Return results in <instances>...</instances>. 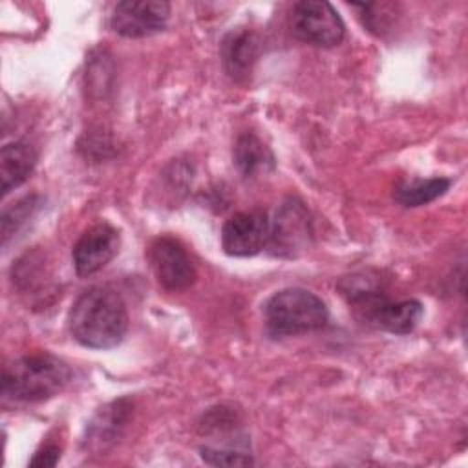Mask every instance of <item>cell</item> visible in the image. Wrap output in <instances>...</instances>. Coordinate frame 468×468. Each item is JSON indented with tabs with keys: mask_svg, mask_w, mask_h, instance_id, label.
Wrapping results in <instances>:
<instances>
[{
	"mask_svg": "<svg viewBox=\"0 0 468 468\" xmlns=\"http://www.w3.org/2000/svg\"><path fill=\"white\" fill-rule=\"evenodd\" d=\"M68 325L71 336L90 349H110L122 342L128 311L122 296L108 285H93L73 302Z\"/></svg>",
	"mask_w": 468,
	"mask_h": 468,
	"instance_id": "1",
	"label": "cell"
},
{
	"mask_svg": "<svg viewBox=\"0 0 468 468\" xmlns=\"http://www.w3.org/2000/svg\"><path fill=\"white\" fill-rule=\"evenodd\" d=\"M73 378L71 367L51 353L24 355L2 371V395L13 402H42L60 393Z\"/></svg>",
	"mask_w": 468,
	"mask_h": 468,
	"instance_id": "2",
	"label": "cell"
},
{
	"mask_svg": "<svg viewBox=\"0 0 468 468\" xmlns=\"http://www.w3.org/2000/svg\"><path fill=\"white\" fill-rule=\"evenodd\" d=\"M263 318L271 336H291L324 329L329 322V311L313 291L287 287L265 302Z\"/></svg>",
	"mask_w": 468,
	"mask_h": 468,
	"instance_id": "3",
	"label": "cell"
},
{
	"mask_svg": "<svg viewBox=\"0 0 468 468\" xmlns=\"http://www.w3.org/2000/svg\"><path fill=\"white\" fill-rule=\"evenodd\" d=\"M289 26L296 38L318 48L338 46L346 35L340 15L324 0L296 2L289 15Z\"/></svg>",
	"mask_w": 468,
	"mask_h": 468,
	"instance_id": "4",
	"label": "cell"
},
{
	"mask_svg": "<svg viewBox=\"0 0 468 468\" xmlns=\"http://www.w3.org/2000/svg\"><path fill=\"white\" fill-rule=\"evenodd\" d=\"M313 243V221L305 205L296 199H285L271 223L269 249L280 258H296Z\"/></svg>",
	"mask_w": 468,
	"mask_h": 468,
	"instance_id": "5",
	"label": "cell"
},
{
	"mask_svg": "<svg viewBox=\"0 0 468 468\" xmlns=\"http://www.w3.org/2000/svg\"><path fill=\"white\" fill-rule=\"evenodd\" d=\"M148 260L155 280L166 291H185L196 282V267L186 249L170 236H161L152 241Z\"/></svg>",
	"mask_w": 468,
	"mask_h": 468,
	"instance_id": "6",
	"label": "cell"
},
{
	"mask_svg": "<svg viewBox=\"0 0 468 468\" xmlns=\"http://www.w3.org/2000/svg\"><path fill=\"white\" fill-rule=\"evenodd\" d=\"M170 4L161 0H124L113 5L110 27L126 38H143L165 29Z\"/></svg>",
	"mask_w": 468,
	"mask_h": 468,
	"instance_id": "7",
	"label": "cell"
},
{
	"mask_svg": "<svg viewBox=\"0 0 468 468\" xmlns=\"http://www.w3.org/2000/svg\"><path fill=\"white\" fill-rule=\"evenodd\" d=\"M271 221L261 210L232 214L221 229V247L229 256H254L267 247Z\"/></svg>",
	"mask_w": 468,
	"mask_h": 468,
	"instance_id": "8",
	"label": "cell"
},
{
	"mask_svg": "<svg viewBox=\"0 0 468 468\" xmlns=\"http://www.w3.org/2000/svg\"><path fill=\"white\" fill-rule=\"evenodd\" d=\"M119 245V232L108 223H97L84 230L71 250L77 274L86 278L99 272L117 256Z\"/></svg>",
	"mask_w": 468,
	"mask_h": 468,
	"instance_id": "9",
	"label": "cell"
},
{
	"mask_svg": "<svg viewBox=\"0 0 468 468\" xmlns=\"http://www.w3.org/2000/svg\"><path fill=\"white\" fill-rule=\"evenodd\" d=\"M261 42L254 31L234 29L221 42V60L227 75L236 82H245L260 57Z\"/></svg>",
	"mask_w": 468,
	"mask_h": 468,
	"instance_id": "10",
	"label": "cell"
},
{
	"mask_svg": "<svg viewBox=\"0 0 468 468\" xmlns=\"http://www.w3.org/2000/svg\"><path fill=\"white\" fill-rule=\"evenodd\" d=\"M38 154L27 141H13L0 150V181L2 194L7 196L13 188L20 186L35 170Z\"/></svg>",
	"mask_w": 468,
	"mask_h": 468,
	"instance_id": "11",
	"label": "cell"
},
{
	"mask_svg": "<svg viewBox=\"0 0 468 468\" xmlns=\"http://www.w3.org/2000/svg\"><path fill=\"white\" fill-rule=\"evenodd\" d=\"M234 163L238 166V170L241 172V176L245 177H256L260 174H267L274 168V155L269 150L267 144H263V141L247 132L241 133L234 144V152H232Z\"/></svg>",
	"mask_w": 468,
	"mask_h": 468,
	"instance_id": "12",
	"label": "cell"
},
{
	"mask_svg": "<svg viewBox=\"0 0 468 468\" xmlns=\"http://www.w3.org/2000/svg\"><path fill=\"white\" fill-rule=\"evenodd\" d=\"M452 181L448 177H431V179H413L402 181L395 186L393 197L402 207H420L435 201L444 196L450 188Z\"/></svg>",
	"mask_w": 468,
	"mask_h": 468,
	"instance_id": "13",
	"label": "cell"
},
{
	"mask_svg": "<svg viewBox=\"0 0 468 468\" xmlns=\"http://www.w3.org/2000/svg\"><path fill=\"white\" fill-rule=\"evenodd\" d=\"M37 197H24L16 203H13L11 207L4 208L2 218H0V232H2V245L7 243V239L20 229V225L33 214V210L37 208Z\"/></svg>",
	"mask_w": 468,
	"mask_h": 468,
	"instance_id": "14",
	"label": "cell"
},
{
	"mask_svg": "<svg viewBox=\"0 0 468 468\" xmlns=\"http://www.w3.org/2000/svg\"><path fill=\"white\" fill-rule=\"evenodd\" d=\"M199 455L207 464L212 466H249L254 464V459L239 450L234 448H218L205 444L199 448Z\"/></svg>",
	"mask_w": 468,
	"mask_h": 468,
	"instance_id": "15",
	"label": "cell"
},
{
	"mask_svg": "<svg viewBox=\"0 0 468 468\" xmlns=\"http://www.w3.org/2000/svg\"><path fill=\"white\" fill-rule=\"evenodd\" d=\"M60 459V446L55 442H48L44 444L40 450L35 452L33 459L29 461V466H37V468H51L58 463Z\"/></svg>",
	"mask_w": 468,
	"mask_h": 468,
	"instance_id": "16",
	"label": "cell"
}]
</instances>
